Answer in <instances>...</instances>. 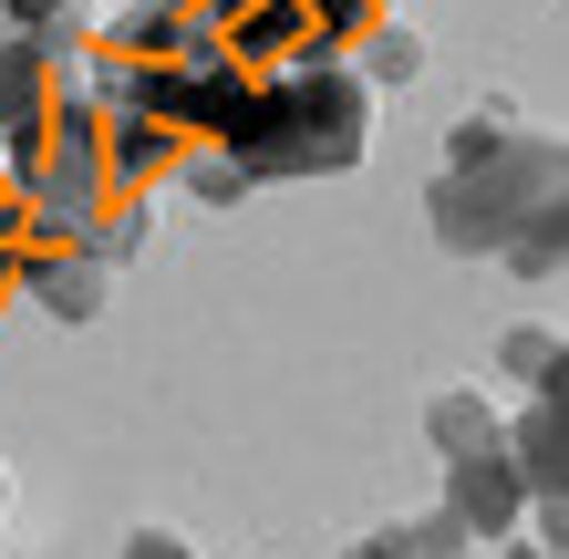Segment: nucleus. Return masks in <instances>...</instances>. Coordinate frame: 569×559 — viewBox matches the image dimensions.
<instances>
[{
    "instance_id": "obj_1",
    "label": "nucleus",
    "mask_w": 569,
    "mask_h": 559,
    "mask_svg": "<svg viewBox=\"0 0 569 559\" xmlns=\"http://www.w3.org/2000/svg\"><path fill=\"white\" fill-rule=\"evenodd\" d=\"M362 136H373V83L352 73V52H311V62H280V73L249 83L218 156L249 187L259 177H342V167H362Z\"/></svg>"
},
{
    "instance_id": "obj_2",
    "label": "nucleus",
    "mask_w": 569,
    "mask_h": 559,
    "mask_svg": "<svg viewBox=\"0 0 569 559\" xmlns=\"http://www.w3.org/2000/svg\"><path fill=\"white\" fill-rule=\"evenodd\" d=\"M425 228L446 249H497L508 270L549 280L559 270V146L549 136H518L508 156H487V167H446L425 187Z\"/></svg>"
},
{
    "instance_id": "obj_3",
    "label": "nucleus",
    "mask_w": 569,
    "mask_h": 559,
    "mask_svg": "<svg viewBox=\"0 0 569 559\" xmlns=\"http://www.w3.org/2000/svg\"><path fill=\"white\" fill-rule=\"evenodd\" d=\"M446 477H456V487H446V508H456V529H466V539H508L518 518H528V487H518V467H508V446L456 456Z\"/></svg>"
},
{
    "instance_id": "obj_4",
    "label": "nucleus",
    "mask_w": 569,
    "mask_h": 559,
    "mask_svg": "<svg viewBox=\"0 0 569 559\" xmlns=\"http://www.w3.org/2000/svg\"><path fill=\"white\" fill-rule=\"evenodd\" d=\"M425 425H435V456H446V467H456V456H477V446H497V436H508V415H497L477 383H446V393L425 405Z\"/></svg>"
},
{
    "instance_id": "obj_5",
    "label": "nucleus",
    "mask_w": 569,
    "mask_h": 559,
    "mask_svg": "<svg viewBox=\"0 0 569 559\" xmlns=\"http://www.w3.org/2000/svg\"><path fill=\"white\" fill-rule=\"evenodd\" d=\"M352 42H362V52H352V73H362V83H405L415 62H425V31H405V21H362Z\"/></svg>"
},
{
    "instance_id": "obj_6",
    "label": "nucleus",
    "mask_w": 569,
    "mask_h": 559,
    "mask_svg": "<svg viewBox=\"0 0 569 559\" xmlns=\"http://www.w3.org/2000/svg\"><path fill=\"white\" fill-rule=\"evenodd\" d=\"M0 11H11L21 42H42L52 62H73V52H83V42H73V21L93 11V0H0Z\"/></svg>"
},
{
    "instance_id": "obj_7",
    "label": "nucleus",
    "mask_w": 569,
    "mask_h": 559,
    "mask_svg": "<svg viewBox=\"0 0 569 559\" xmlns=\"http://www.w3.org/2000/svg\"><path fill=\"white\" fill-rule=\"evenodd\" d=\"M508 373H518V383H539V393H559V332H549V321L508 332Z\"/></svg>"
},
{
    "instance_id": "obj_8",
    "label": "nucleus",
    "mask_w": 569,
    "mask_h": 559,
    "mask_svg": "<svg viewBox=\"0 0 569 559\" xmlns=\"http://www.w3.org/2000/svg\"><path fill=\"white\" fill-rule=\"evenodd\" d=\"M177 177H187V197H208V208H228V197H249V177L228 167L218 146H197V156H177Z\"/></svg>"
},
{
    "instance_id": "obj_9",
    "label": "nucleus",
    "mask_w": 569,
    "mask_h": 559,
    "mask_svg": "<svg viewBox=\"0 0 569 559\" xmlns=\"http://www.w3.org/2000/svg\"><path fill=\"white\" fill-rule=\"evenodd\" d=\"M405 539H415V559H456V549H466L456 508H425V518H405Z\"/></svg>"
},
{
    "instance_id": "obj_10",
    "label": "nucleus",
    "mask_w": 569,
    "mask_h": 559,
    "mask_svg": "<svg viewBox=\"0 0 569 559\" xmlns=\"http://www.w3.org/2000/svg\"><path fill=\"white\" fill-rule=\"evenodd\" d=\"M124 559H197V539H177V529H136V539H124Z\"/></svg>"
},
{
    "instance_id": "obj_11",
    "label": "nucleus",
    "mask_w": 569,
    "mask_h": 559,
    "mask_svg": "<svg viewBox=\"0 0 569 559\" xmlns=\"http://www.w3.org/2000/svg\"><path fill=\"white\" fill-rule=\"evenodd\" d=\"M342 559H415V539H405V518H393V529H373V539H352Z\"/></svg>"
},
{
    "instance_id": "obj_12",
    "label": "nucleus",
    "mask_w": 569,
    "mask_h": 559,
    "mask_svg": "<svg viewBox=\"0 0 569 559\" xmlns=\"http://www.w3.org/2000/svg\"><path fill=\"white\" fill-rule=\"evenodd\" d=\"M508 559H559V549L549 539H508Z\"/></svg>"
},
{
    "instance_id": "obj_13",
    "label": "nucleus",
    "mask_w": 569,
    "mask_h": 559,
    "mask_svg": "<svg viewBox=\"0 0 569 559\" xmlns=\"http://www.w3.org/2000/svg\"><path fill=\"white\" fill-rule=\"evenodd\" d=\"M0 508H11V477H0Z\"/></svg>"
}]
</instances>
